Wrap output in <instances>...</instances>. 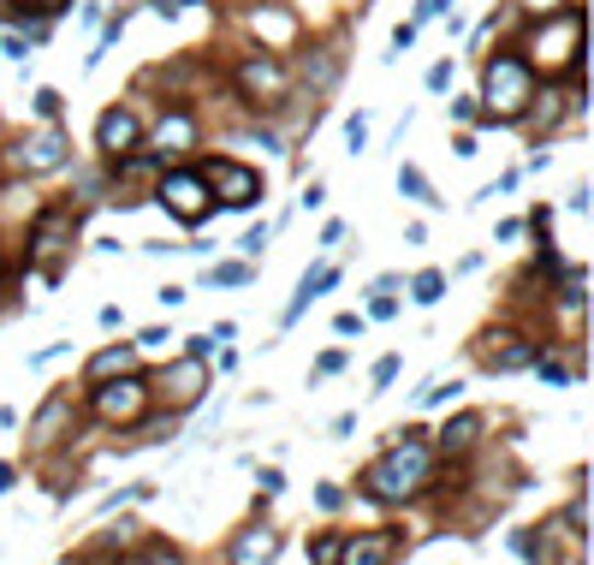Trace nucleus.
<instances>
[{"mask_svg": "<svg viewBox=\"0 0 594 565\" xmlns=\"http://www.w3.org/2000/svg\"><path fill=\"white\" fill-rule=\"evenodd\" d=\"M399 197H411V202H423V209H440V197H434V185L423 179L416 167H399Z\"/></svg>", "mask_w": 594, "mask_h": 565, "instance_id": "aec40b11", "label": "nucleus"}, {"mask_svg": "<svg viewBox=\"0 0 594 565\" xmlns=\"http://www.w3.org/2000/svg\"><path fill=\"white\" fill-rule=\"evenodd\" d=\"M446 84H452V60H440L428 71V90H446Z\"/></svg>", "mask_w": 594, "mask_h": 565, "instance_id": "f704fd0d", "label": "nucleus"}, {"mask_svg": "<svg viewBox=\"0 0 594 565\" xmlns=\"http://www.w3.org/2000/svg\"><path fill=\"white\" fill-rule=\"evenodd\" d=\"M310 554H315V565H333V560H339V535H315Z\"/></svg>", "mask_w": 594, "mask_h": 565, "instance_id": "c756f323", "label": "nucleus"}, {"mask_svg": "<svg viewBox=\"0 0 594 565\" xmlns=\"http://www.w3.org/2000/svg\"><path fill=\"white\" fill-rule=\"evenodd\" d=\"M184 149H197V120H191V108H172L167 120L155 125L149 155H155V162H167V155H184Z\"/></svg>", "mask_w": 594, "mask_h": 565, "instance_id": "ddd939ff", "label": "nucleus"}, {"mask_svg": "<svg viewBox=\"0 0 594 565\" xmlns=\"http://www.w3.org/2000/svg\"><path fill=\"white\" fill-rule=\"evenodd\" d=\"M137 369V352L132 345H120V352H101L90 357V381H108V375H132Z\"/></svg>", "mask_w": 594, "mask_h": 565, "instance_id": "6ab92c4d", "label": "nucleus"}, {"mask_svg": "<svg viewBox=\"0 0 594 565\" xmlns=\"http://www.w3.org/2000/svg\"><path fill=\"white\" fill-rule=\"evenodd\" d=\"M96 143H101V155H132L137 143H143V125H137V113L132 108H108L101 113V125H96Z\"/></svg>", "mask_w": 594, "mask_h": 565, "instance_id": "f8f14e48", "label": "nucleus"}, {"mask_svg": "<svg viewBox=\"0 0 594 565\" xmlns=\"http://www.w3.org/2000/svg\"><path fill=\"white\" fill-rule=\"evenodd\" d=\"M7 488H12V465H0V495H7Z\"/></svg>", "mask_w": 594, "mask_h": 565, "instance_id": "4c0bfd02", "label": "nucleus"}, {"mask_svg": "<svg viewBox=\"0 0 594 565\" xmlns=\"http://www.w3.org/2000/svg\"><path fill=\"white\" fill-rule=\"evenodd\" d=\"M440 292H446V274H434V268H423V274L411 280V298H416V303H440Z\"/></svg>", "mask_w": 594, "mask_h": 565, "instance_id": "5701e85b", "label": "nucleus"}, {"mask_svg": "<svg viewBox=\"0 0 594 565\" xmlns=\"http://www.w3.org/2000/svg\"><path fill=\"white\" fill-rule=\"evenodd\" d=\"M66 411H71L66 399H48V405H42V417H36V446L60 441V423H66Z\"/></svg>", "mask_w": 594, "mask_h": 565, "instance_id": "412c9836", "label": "nucleus"}, {"mask_svg": "<svg viewBox=\"0 0 594 565\" xmlns=\"http://www.w3.org/2000/svg\"><path fill=\"white\" fill-rule=\"evenodd\" d=\"M66 162H71V137L60 132V125H42V132H31L19 149H12V167L19 173H54Z\"/></svg>", "mask_w": 594, "mask_h": 565, "instance_id": "0eeeda50", "label": "nucleus"}, {"mask_svg": "<svg viewBox=\"0 0 594 565\" xmlns=\"http://www.w3.org/2000/svg\"><path fill=\"white\" fill-rule=\"evenodd\" d=\"M529 54H535V66H547V71H571V66H583V12H576V7L547 12V24L535 31Z\"/></svg>", "mask_w": 594, "mask_h": 565, "instance_id": "7ed1b4c3", "label": "nucleus"}, {"mask_svg": "<svg viewBox=\"0 0 594 565\" xmlns=\"http://www.w3.org/2000/svg\"><path fill=\"white\" fill-rule=\"evenodd\" d=\"M125 565H179V554L155 542V547H143V554H137V560H125Z\"/></svg>", "mask_w": 594, "mask_h": 565, "instance_id": "bb28decb", "label": "nucleus"}, {"mask_svg": "<svg viewBox=\"0 0 594 565\" xmlns=\"http://www.w3.org/2000/svg\"><path fill=\"white\" fill-rule=\"evenodd\" d=\"M71 226H78V214L66 209V202H54V209H42L36 214V226H31V268H42V280H60V251L71 244Z\"/></svg>", "mask_w": 594, "mask_h": 565, "instance_id": "20e7f679", "label": "nucleus"}, {"mask_svg": "<svg viewBox=\"0 0 594 565\" xmlns=\"http://www.w3.org/2000/svg\"><path fill=\"white\" fill-rule=\"evenodd\" d=\"M161 399H167V411H191V405L202 399V387H209V369H202V357H179L172 369H161Z\"/></svg>", "mask_w": 594, "mask_h": 565, "instance_id": "9d476101", "label": "nucleus"}, {"mask_svg": "<svg viewBox=\"0 0 594 565\" xmlns=\"http://www.w3.org/2000/svg\"><path fill=\"white\" fill-rule=\"evenodd\" d=\"M0 54H7V60H24V54H31V36H12V31H0Z\"/></svg>", "mask_w": 594, "mask_h": 565, "instance_id": "c85d7f7f", "label": "nucleus"}, {"mask_svg": "<svg viewBox=\"0 0 594 565\" xmlns=\"http://www.w3.org/2000/svg\"><path fill=\"white\" fill-rule=\"evenodd\" d=\"M155 197H161V209L172 214V221H184V226L209 221V179H202V173L167 167L161 179H155Z\"/></svg>", "mask_w": 594, "mask_h": 565, "instance_id": "423d86ee", "label": "nucleus"}, {"mask_svg": "<svg viewBox=\"0 0 594 565\" xmlns=\"http://www.w3.org/2000/svg\"><path fill=\"white\" fill-rule=\"evenodd\" d=\"M202 179H209V191H221L226 209H250V202L262 197V173L244 167V162H214Z\"/></svg>", "mask_w": 594, "mask_h": 565, "instance_id": "6e6552de", "label": "nucleus"}, {"mask_svg": "<svg viewBox=\"0 0 594 565\" xmlns=\"http://www.w3.org/2000/svg\"><path fill=\"white\" fill-rule=\"evenodd\" d=\"M238 90H244L250 108L280 113L285 101H292V71L273 60V54H250V60H238Z\"/></svg>", "mask_w": 594, "mask_h": 565, "instance_id": "39448f33", "label": "nucleus"}, {"mask_svg": "<svg viewBox=\"0 0 594 565\" xmlns=\"http://www.w3.org/2000/svg\"><path fill=\"white\" fill-rule=\"evenodd\" d=\"M143 405H149V381H137V375H120L113 387H96V411L108 423H137Z\"/></svg>", "mask_w": 594, "mask_h": 565, "instance_id": "1a4fd4ad", "label": "nucleus"}, {"mask_svg": "<svg viewBox=\"0 0 594 565\" xmlns=\"http://www.w3.org/2000/svg\"><path fill=\"white\" fill-rule=\"evenodd\" d=\"M475 434H482V417H475V411H463V417H452V423H446L440 429V453H470V446H475Z\"/></svg>", "mask_w": 594, "mask_h": 565, "instance_id": "a211bd4d", "label": "nucleus"}, {"mask_svg": "<svg viewBox=\"0 0 594 565\" xmlns=\"http://www.w3.org/2000/svg\"><path fill=\"white\" fill-rule=\"evenodd\" d=\"M36 113L42 120H60V90H36Z\"/></svg>", "mask_w": 594, "mask_h": 565, "instance_id": "7c9ffc66", "label": "nucleus"}, {"mask_svg": "<svg viewBox=\"0 0 594 565\" xmlns=\"http://www.w3.org/2000/svg\"><path fill=\"white\" fill-rule=\"evenodd\" d=\"M535 369H541V381H553V387H571L576 381V369L559 364V357H535Z\"/></svg>", "mask_w": 594, "mask_h": 565, "instance_id": "b1692460", "label": "nucleus"}, {"mask_svg": "<svg viewBox=\"0 0 594 565\" xmlns=\"http://www.w3.org/2000/svg\"><path fill=\"white\" fill-rule=\"evenodd\" d=\"M303 78H310L315 90H333V78H339V54H333V48H315V60L303 66Z\"/></svg>", "mask_w": 594, "mask_h": 565, "instance_id": "4be33fe9", "label": "nucleus"}, {"mask_svg": "<svg viewBox=\"0 0 594 565\" xmlns=\"http://www.w3.org/2000/svg\"><path fill=\"white\" fill-rule=\"evenodd\" d=\"M482 101H487V120H524L529 101H535V71L517 60V54H500V60H487L482 71Z\"/></svg>", "mask_w": 594, "mask_h": 565, "instance_id": "f03ea898", "label": "nucleus"}, {"mask_svg": "<svg viewBox=\"0 0 594 565\" xmlns=\"http://www.w3.org/2000/svg\"><path fill=\"white\" fill-rule=\"evenodd\" d=\"M333 280H339V268H333V263H315V268H310V274H303V280H298V298H292V310H285V322H298V315L310 310V303L322 298Z\"/></svg>", "mask_w": 594, "mask_h": 565, "instance_id": "dca6fc26", "label": "nucleus"}, {"mask_svg": "<svg viewBox=\"0 0 594 565\" xmlns=\"http://www.w3.org/2000/svg\"><path fill=\"white\" fill-rule=\"evenodd\" d=\"M280 488H285V476L268 465V470H262V495H280Z\"/></svg>", "mask_w": 594, "mask_h": 565, "instance_id": "e433bc0d", "label": "nucleus"}, {"mask_svg": "<svg viewBox=\"0 0 594 565\" xmlns=\"http://www.w3.org/2000/svg\"><path fill=\"white\" fill-rule=\"evenodd\" d=\"M273 560H280V530H268V524L244 530L232 542V565H273Z\"/></svg>", "mask_w": 594, "mask_h": 565, "instance_id": "4468645a", "label": "nucleus"}, {"mask_svg": "<svg viewBox=\"0 0 594 565\" xmlns=\"http://www.w3.org/2000/svg\"><path fill=\"white\" fill-rule=\"evenodd\" d=\"M345 143H351V155L369 143V113H351V120H345Z\"/></svg>", "mask_w": 594, "mask_h": 565, "instance_id": "a878e982", "label": "nucleus"}, {"mask_svg": "<svg viewBox=\"0 0 594 565\" xmlns=\"http://www.w3.org/2000/svg\"><path fill=\"white\" fill-rule=\"evenodd\" d=\"M250 31L268 36V42H292L298 36V19H292V12H280V7H256L250 12Z\"/></svg>", "mask_w": 594, "mask_h": 565, "instance_id": "f3484780", "label": "nucleus"}, {"mask_svg": "<svg viewBox=\"0 0 594 565\" xmlns=\"http://www.w3.org/2000/svg\"><path fill=\"white\" fill-rule=\"evenodd\" d=\"M345 369V352H327L322 364H315V381H322V375H339Z\"/></svg>", "mask_w": 594, "mask_h": 565, "instance_id": "473e14b6", "label": "nucleus"}, {"mask_svg": "<svg viewBox=\"0 0 594 565\" xmlns=\"http://www.w3.org/2000/svg\"><path fill=\"white\" fill-rule=\"evenodd\" d=\"M404 441L386 446V458H374V465L363 470V488L374 500H411L423 495V483L434 476V446L423 441L428 429H399Z\"/></svg>", "mask_w": 594, "mask_h": 565, "instance_id": "f257e3e1", "label": "nucleus"}, {"mask_svg": "<svg viewBox=\"0 0 594 565\" xmlns=\"http://www.w3.org/2000/svg\"><path fill=\"white\" fill-rule=\"evenodd\" d=\"M209 280L214 286H244V280H250V263H214Z\"/></svg>", "mask_w": 594, "mask_h": 565, "instance_id": "393cba45", "label": "nucleus"}, {"mask_svg": "<svg viewBox=\"0 0 594 565\" xmlns=\"http://www.w3.org/2000/svg\"><path fill=\"white\" fill-rule=\"evenodd\" d=\"M559 7H571V0H524V12H535V19H547V12H559Z\"/></svg>", "mask_w": 594, "mask_h": 565, "instance_id": "72a5a7b5", "label": "nucleus"}, {"mask_svg": "<svg viewBox=\"0 0 594 565\" xmlns=\"http://www.w3.org/2000/svg\"><path fill=\"white\" fill-rule=\"evenodd\" d=\"M404 554V535L399 530H363L351 542H339V560L345 565H393Z\"/></svg>", "mask_w": 594, "mask_h": 565, "instance_id": "9b49d317", "label": "nucleus"}, {"mask_svg": "<svg viewBox=\"0 0 594 565\" xmlns=\"http://www.w3.org/2000/svg\"><path fill=\"white\" fill-rule=\"evenodd\" d=\"M494 340L500 345H487V357H482L487 369H529L535 364V345L524 340V333H494Z\"/></svg>", "mask_w": 594, "mask_h": 565, "instance_id": "2eb2a0df", "label": "nucleus"}, {"mask_svg": "<svg viewBox=\"0 0 594 565\" xmlns=\"http://www.w3.org/2000/svg\"><path fill=\"white\" fill-rule=\"evenodd\" d=\"M393 375H399V357H381V364H374V394H381V387L393 381Z\"/></svg>", "mask_w": 594, "mask_h": 565, "instance_id": "2f4dec72", "label": "nucleus"}, {"mask_svg": "<svg viewBox=\"0 0 594 565\" xmlns=\"http://www.w3.org/2000/svg\"><path fill=\"white\" fill-rule=\"evenodd\" d=\"M322 202H327V185H322V179H315V185H310V191H303V209H322Z\"/></svg>", "mask_w": 594, "mask_h": 565, "instance_id": "c9c22d12", "label": "nucleus"}, {"mask_svg": "<svg viewBox=\"0 0 594 565\" xmlns=\"http://www.w3.org/2000/svg\"><path fill=\"white\" fill-rule=\"evenodd\" d=\"M268 239H273V226H250L238 251H244V256H262V251H268Z\"/></svg>", "mask_w": 594, "mask_h": 565, "instance_id": "cd10ccee", "label": "nucleus"}]
</instances>
